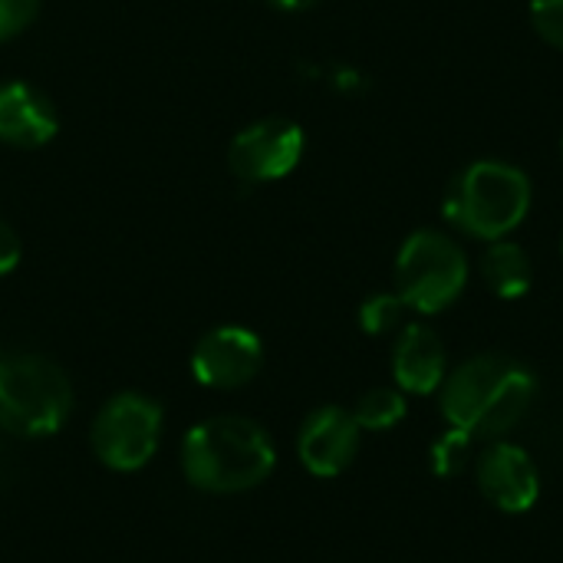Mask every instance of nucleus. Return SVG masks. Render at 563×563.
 Listing matches in <instances>:
<instances>
[{
  "label": "nucleus",
  "mask_w": 563,
  "mask_h": 563,
  "mask_svg": "<svg viewBox=\"0 0 563 563\" xmlns=\"http://www.w3.org/2000/svg\"><path fill=\"white\" fill-rule=\"evenodd\" d=\"M534 393L538 383L528 366L498 353H482L445 376L439 402L449 426L495 442L528 416Z\"/></svg>",
  "instance_id": "1"
},
{
  "label": "nucleus",
  "mask_w": 563,
  "mask_h": 563,
  "mask_svg": "<svg viewBox=\"0 0 563 563\" xmlns=\"http://www.w3.org/2000/svg\"><path fill=\"white\" fill-rule=\"evenodd\" d=\"M277 465L271 435L244 416L198 422L181 445L185 478L208 495H241L257 488Z\"/></svg>",
  "instance_id": "2"
},
{
  "label": "nucleus",
  "mask_w": 563,
  "mask_h": 563,
  "mask_svg": "<svg viewBox=\"0 0 563 563\" xmlns=\"http://www.w3.org/2000/svg\"><path fill=\"white\" fill-rule=\"evenodd\" d=\"M531 208V181L521 168L505 162L468 165L445 191V218L478 241L508 238Z\"/></svg>",
  "instance_id": "3"
},
{
  "label": "nucleus",
  "mask_w": 563,
  "mask_h": 563,
  "mask_svg": "<svg viewBox=\"0 0 563 563\" xmlns=\"http://www.w3.org/2000/svg\"><path fill=\"white\" fill-rule=\"evenodd\" d=\"M73 409V386L66 373L40 356L16 353L0 360V429L40 439L53 435Z\"/></svg>",
  "instance_id": "4"
},
{
  "label": "nucleus",
  "mask_w": 563,
  "mask_h": 563,
  "mask_svg": "<svg viewBox=\"0 0 563 563\" xmlns=\"http://www.w3.org/2000/svg\"><path fill=\"white\" fill-rule=\"evenodd\" d=\"M468 284L465 251L439 234L416 231L396 257V294L416 313H442L452 307Z\"/></svg>",
  "instance_id": "5"
},
{
  "label": "nucleus",
  "mask_w": 563,
  "mask_h": 563,
  "mask_svg": "<svg viewBox=\"0 0 563 563\" xmlns=\"http://www.w3.org/2000/svg\"><path fill=\"white\" fill-rule=\"evenodd\" d=\"M162 435V409L142 393H119L92 422V452L112 472H139Z\"/></svg>",
  "instance_id": "6"
},
{
  "label": "nucleus",
  "mask_w": 563,
  "mask_h": 563,
  "mask_svg": "<svg viewBox=\"0 0 563 563\" xmlns=\"http://www.w3.org/2000/svg\"><path fill=\"white\" fill-rule=\"evenodd\" d=\"M303 129L290 119H261L241 129L228 148L231 172L247 185H264L290 175L303 158Z\"/></svg>",
  "instance_id": "7"
},
{
  "label": "nucleus",
  "mask_w": 563,
  "mask_h": 563,
  "mask_svg": "<svg viewBox=\"0 0 563 563\" xmlns=\"http://www.w3.org/2000/svg\"><path fill=\"white\" fill-rule=\"evenodd\" d=\"M264 363V343L247 327H218L191 353V373L208 389H241Z\"/></svg>",
  "instance_id": "8"
},
{
  "label": "nucleus",
  "mask_w": 563,
  "mask_h": 563,
  "mask_svg": "<svg viewBox=\"0 0 563 563\" xmlns=\"http://www.w3.org/2000/svg\"><path fill=\"white\" fill-rule=\"evenodd\" d=\"M478 492L505 515H525L541 498V472L534 459L505 439H495L475 462Z\"/></svg>",
  "instance_id": "9"
},
{
  "label": "nucleus",
  "mask_w": 563,
  "mask_h": 563,
  "mask_svg": "<svg viewBox=\"0 0 563 563\" xmlns=\"http://www.w3.org/2000/svg\"><path fill=\"white\" fill-rule=\"evenodd\" d=\"M360 422L350 409L323 406L307 416L297 435V455L303 468L317 478H336L343 475L360 452Z\"/></svg>",
  "instance_id": "10"
},
{
  "label": "nucleus",
  "mask_w": 563,
  "mask_h": 563,
  "mask_svg": "<svg viewBox=\"0 0 563 563\" xmlns=\"http://www.w3.org/2000/svg\"><path fill=\"white\" fill-rule=\"evenodd\" d=\"M393 376L402 393L412 396L439 393L449 376V356L439 333L429 330L426 323H409L393 350Z\"/></svg>",
  "instance_id": "11"
},
{
  "label": "nucleus",
  "mask_w": 563,
  "mask_h": 563,
  "mask_svg": "<svg viewBox=\"0 0 563 563\" xmlns=\"http://www.w3.org/2000/svg\"><path fill=\"white\" fill-rule=\"evenodd\" d=\"M56 109L26 82H0V142L13 148H40L56 135Z\"/></svg>",
  "instance_id": "12"
},
{
  "label": "nucleus",
  "mask_w": 563,
  "mask_h": 563,
  "mask_svg": "<svg viewBox=\"0 0 563 563\" xmlns=\"http://www.w3.org/2000/svg\"><path fill=\"white\" fill-rule=\"evenodd\" d=\"M482 277L501 300H518L534 284V264L528 251L515 241H492L482 257Z\"/></svg>",
  "instance_id": "13"
},
{
  "label": "nucleus",
  "mask_w": 563,
  "mask_h": 563,
  "mask_svg": "<svg viewBox=\"0 0 563 563\" xmlns=\"http://www.w3.org/2000/svg\"><path fill=\"white\" fill-rule=\"evenodd\" d=\"M353 419H356L360 429H366V432L396 429V426L406 419V396H402V389L379 386V389L363 393L360 402H356V409H353Z\"/></svg>",
  "instance_id": "14"
},
{
  "label": "nucleus",
  "mask_w": 563,
  "mask_h": 563,
  "mask_svg": "<svg viewBox=\"0 0 563 563\" xmlns=\"http://www.w3.org/2000/svg\"><path fill=\"white\" fill-rule=\"evenodd\" d=\"M472 449H475V435L449 426L429 449V462H432V472L439 478H459L468 462H472Z\"/></svg>",
  "instance_id": "15"
},
{
  "label": "nucleus",
  "mask_w": 563,
  "mask_h": 563,
  "mask_svg": "<svg viewBox=\"0 0 563 563\" xmlns=\"http://www.w3.org/2000/svg\"><path fill=\"white\" fill-rule=\"evenodd\" d=\"M402 313H406V303H402L399 294H373L360 307V327L369 336H383V333H393L402 323Z\"/></svg>",
  "instance_id": "16"
},
{
  "label": "nucleus",
  "mask_w": 563,
  "mask_h": 563,
  "mask_svg": "<svg viewBox=\"0 0 563 563\" xmlns=\"http://www.w3.org/2000/svg\"><path fill=\"white\" fill-rule=\"evenodd\" d=\"M531 23L551 46L563 49V0H531Z\"/></svg>",
  "instance_id": "17"
},
{
  "label": "nucleus",
  "mask_w": 563,
  "mask_h": 563,
  "mask_svg": "<svg viewBox=\"0 0 563 563\" xmlns=\"http://www.w3.org/2000/svg\"><path fill=\"white\" fill-rule=\"evenodd\" d=\"M40 13V0H0V40L23 33Z\"/></svg>",
  "instance_id": "18"
},
{
  "label": "nucleus",
  "mask_w": 563,
  "mask_h": 563,
  "mask_svg": "<svg viewBox=\"0 0 563 563\" xmlns=\"http://www.w3.org/2000/svg\"><path fill=\"white\" fill-rule=\"evenodd\" d=\"M20 254H23V247H20L16 231L7 221H0V277L10 274L20 264Z\"/></svg>",
  "instance_id": "19"
},
{
  "label": "nucleus",
  "mask_w": 563,
  "mask_h": 563,
  "mask_svg": "<svg viewBox=\"0 0 563 563\" xmlns=\"http://www.w3.org/2000/svg\"><path fill=\"white\" fill-rule=\"evenodd\" d=\"M271 7H277V10H307V7H313L317 0H267Z\"/></svg>",
  "instance_id": "20"
}]
</instances>
